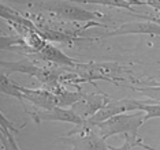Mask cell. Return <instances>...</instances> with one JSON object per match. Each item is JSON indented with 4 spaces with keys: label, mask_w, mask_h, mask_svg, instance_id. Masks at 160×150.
<instances>
[{
    "label": "cell",
    "mask_w": 160,
    "mask_h": 150,
    "mask_svg": "<svg viewBox=\"0 0 160 150\" xmlns=\"http://www.w3.org/2000/svg\"><path fill=\"white\" fill-rule=\"evenodd\" d=\"M142 124L144 116L141 115V111H136L116 115L103 123H99L96 126V131L104 139L118 134H123L125 139H129L134 146H140L142 143V138L138 137V130Z\"/></svg>",
    "instance_id": "1"
},
{
    "label": "cell",
    "mask_w": 160,
    "mask_h": 150,
    "mask_svg": "<svg viewBox=\"0 0 160 150\" xmlns=\"http://www.w3.org/2000/svg\"><path fill=\"white\" fill-rule=\"evenodd\" d=\"M34 6L41 11H48L55 17L74 22H99L104 18L101 12L82 8L71 2H34Z\"/></svg>",
    "instance_id": "2"
},
{
    "label": "cell",
    "mask_w": 160,
    "mask_h": 150,
    "mask_svg": "<svg viewBox=\"0 0 160 150\" xmlns=\"http://www.w3.org/2000/svg\"><path fill=\"white\" fill-rule=\"evenodd\" d=\"M2 67L6 68V74H11V72H21V74H26L36 76L41 83H45V86H53L60 83V79L63 74L66 72L56 70V68H49V67H42L36 63V60L30 59H23L18 61H6L2 60Z\"/></svg>",
    "instance_id": "3"
},
{
    "label": "cell",
    "mask_w": 160,
    "mask_h": 150,
    "mask_svg": "<svg viewBox=\"0 0 160 150\" xmlns=\"http://www.w3.org/2000/svg\"><path fill=\"white\" fill-rule=\"evenodd\" d=\"M142 104H144L142 100H134V98H123V100H112L111 98L96 115H93L92 118L85 120V124L90 128H96V126L99 123H103L116 115L141 111Z\"/></svg>",
    "instance_id": "4"
},
{
    "label": "cell",
    "mask_w": 160,
    "mask_h": 150,
    "mask_svg": "<svg viewBox=\"0 0 160 150\" xmlns=\"http://www.w3.org/2000/svg\"><path fill=\"white\" fill-rule=\"evenodd\" d=\"M30 118L36 123L41 122H62V123H70L74 126H81L85 123L81 116L77 115L71 108H60L55 107L52 109H37L28 112Z\"/></svg>",
    "instance_id": "5"
},
{
    "label": "cell",
    "mask_w": 160,
    "mask_h": 150,
    "mask_svg": "<svg viewBox=\"0 0 160 150\" xmlns=\"http://www.w3.org/2000/svg\"><path fill=\"white\" fill-rule=\"evenodd\" d=\"M59 141L71 145V150H110V145L96 130L85 131L71 137H60Z\"/></svg>",
    "instance_id": "6"
},
{
    "label": "cell",
    "mask_w": 160,
    "mask_h": 150,
    "mask_svg": "<svg viewBox=\"0 0 160 150\" xmlns=\"http://www.w3.org/2000/svg\"><path fill=\"white\" fill-rule=\"evenodd\" d=\"M79 93H81V98L77 104L72 105L71 109L83 120H88L93 115H96L111 100V97L103 91H101V96L100 94H85L82 90H79Z\"/></svg>",
    "instance_id": "7"
},
{
    "label": "cell",
    "mask_w": 160,
    "mask_h": 150,
    "mask_svg": "<svg viewBox=\"0 0 160 150\" xmlns=\"http://www.w3.org/2000/svg\"><path fill=\"white\" fill-rule=\"evenodd\" d=\"M127 34H148V36H160V25L149 21L141 22H129L123 23L115 30L105 33L101 36L103 38L107 37H118V36H127Z\"/></svg>",
    "instance_id": "8"
},
{
    "label": "cell",
    "mask_w": 160,
    "mask_h": 150,
    "mask_svg": "<svg viewBox=\"0 0 160 150\" xmlns=\"http://www.w3.org/2000/svg\"><path fill=\"white\" fill-rule=\"evenodd\" d=\"M19 89L23 94V100L29 101L37 109H52L56 107L55 94L49 89H30L26 86H21Z\"/></svg>",
    "instance_id": "9"
},
{
    "label": "cell",
    "mask_w": 160,
    "mask_h": 150,
    "mask_svg": "<svg viewBox=\"0 0 160 150\" xmlns=\"http://www.w3.org/2000/svg\"><path fill=\"white\" fill-rule=\"evenodd\" d=\"M29 57H32V60H44L49 61V63H55L59 65H68V67L78 68L79 63L77 60L71 59L70 56H67L66 53H63L60 49H58L56 46H53L51 42H47V45L42 48L40 52L29 55Z\"/></svg>",
    "instance_id": "10"
},
{
    "label": "cell",
    "mask_w": 160,
    "mask_h": 150,
    "mask_svg": "<svg viewBox=\"0 0 160 150\" xmlns=\"http://www.w3.org/2000/svg\"><path fill=\"white\" fill-rule=\"evenodd\" d=\"M45 89H49L55 94V100H56V107H60V108H66V107H72L74 104H77L81 98V93H79V87H78V91H70L67 90L66 87L60 83L58 85H53V86H48Z\"/></svg>",
    "instance_id": "11"
},
{
    "label": "cell",
    "mask_w": 160,
    "mask_h": 150,
    "mask_svg": "<svg viewBox=\"0 0 160 150\" xmlns=\"http://www.w3.org/2000/svg\"><path fill=\"white\" fill-rule=\"evenodd\" d=\"M0 93L6 94V96L15 97L18 101L22 102L23 107H26V105H25V100H23V94L19 89V85H18L17 82H14L6 72H3V74L0 75Z\"/></svg>",
    "instance_id": "12"
},
{
    "label": "cell",
    "mask_w": 160,
    "mask_h": 150,
    "mask_svg": "<svg viewBox=\"0 0 160 150\" xmlns=\"http://www.w3.org/2000/svg\"><path fill=\"white\" fill-rule=\"evenodd\" d=\"M132 90H136L138 93L147 96L149 100H155L160 102V82H149L145 83V86H133L129 85Z\"/></svg>",
    "instance_id": "13"
},
{
    "label": "cell",
    "mask_w": 160,
    "mask_h": 150,
    "mask_svg": "<svg viewBox=\"0 0 160 150\" xmlns=\"http://www.w3.org/2000/svg\"><path fill=\"white\" fill-rule=\"evenodd\" d=\"M141 111L144 112V123L151 119H160V102L155 100H144Z\"/></svg>",
    "instance_id": "14"
},
{
    "label": "cell",
    "mask_w": 160,
    "mask_h": 150,
    "mask_svg": "<svg viewBox=\"0 0 160 150\" xmlns=\"http://www.w3.org/2000/svg\"><path fill=\"white\" fill-rule=\"evenodd\" d=\"M0 137H2V148L3 150H21L17 141L14 139L12 133L4 126H0Z\"/></svg>",
    "instance_id": "15"
},
{
    "label": "cell",
    "mask_w": 160,
    "mask_h": 150,
    "mask_svg": "<svg viewBox=\"0 0 160 150\" xmlns=\"http://www.w3.org/2000/svg\"><path fill=\"white\" fill-rule=\"evenodd\" d=\"M134 17H137V18H141V19H148L149 22H155V23H158L160 25V12H147V14H141V12H136V14H133Z\"/></svg>",
    "instance_id": "16"
},
{
    "label": "cell",
    "mask_w": 160,
    "mask_h": 150,
    "mask_svg": "<svg viewBox=\"0 0 160 150\" xmlns=\"http://www.w3.org/2000/svg\"><path fill=\"white\" fill-rule=\"evenodd\" d=\"M0 126H4L6 128H8L11 133H15V134H19L21 131H19V128H17V127H14V124L11 123V122H8L7 120V118L4 116V113H0Z\"/></svg>",
    "instance_id": "17"
},
{
    "label": "cell",
    "mask_w": 160,
    "mask_h": 150,
    "mask_svg": "<svg viewBox=\"0 0 160 150\" xmlns=\"http://www.w3.org/2000/svg\"><path fill=\"white\" fill-rule=\"evenodd\" d=\"M134 148V145L130 141L125 139V143H123L121 148H114V146H110V150H132Z\"/></svg>",
    "instance_id": "18"
},
{
    "label": "cell",
    "mask_w": 160,
    "mask_h": 150,
    "mask_svg": "<svg viewBox=\"0 0 160 150\" xmlns=\"http://www.w3.org/2000/svg\"><path fill=\"white\" fill-rule=\"evenodd\" d=\"M140 148H142V149H145V150H160V149H158V148H153V146H149V145H145V143H141Z\"/></svg>",
    "instance_id": "19"
}]
</instances>
